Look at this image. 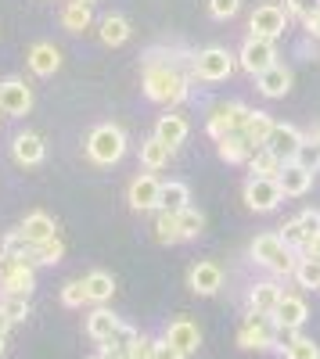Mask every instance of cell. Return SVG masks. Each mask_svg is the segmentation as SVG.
<instances>
[{"label": "cell", "mask_w": 320, "mask_h": 359, "mask_svg": "<svg viewBox=\"0 0 320 359\" xmlns=\"http://www.w3.org/2000/svg\"><path fill=\"white\" fill-rule=\"evenodd\" d=\"M173 348H180L184 355H191V352H198V345H201V331L191 323V320H173V323H166V334H162Z\"/></svg>", "instance_id": "cell-15"}, {"label": "cell", "mask_w": 320, "mask_h": 359, "mask_svg": "<svg viewBox=\"0 0 320 359\" xmlns=\"http://www.w3.org/2000/svg\"><path fill=\"white\" fill-rule=\"evenodd\" d=\"M18 230L25 233V241H33V245H44V241H51V237H58V223L47 212H29Z\"/></svg>", "instance_id": "cell-23"}, {"label": "cell", "mask_w": 320, "mask_h": 359, "mask_svg": "<svg viewBox=\"0 0 320 359\" xmlns=\"http://www.w3.org/2000/svg\"><path fill=\"white\" fill-rule=\"evenodd\" d=\"M4 338H8V334H0V355H4Z\"/></svg>", "instance_id": "cell-54"}, {"label": "cell", "mask_w": 320, "mask_h": 359, "mask_svg": "<svg viewBox=\"0 0 320 359\" xmlns=\"http://www.w3.org/2000/svg\"><path fill=\"white\" fill-rule=\"evenodd\" d=\"M274 126H277V123H274L267 111H252V115H248V123H245V130H241V137H245L252 147H267Z\"/></svg>", "instance_id": "cell-26"}, {"label": "cell", "mask_w": 320, "mask_h": 359, "mask_svg": "<svg viewBox=\"0 0 320 359\" xmlns=\"http://www.w3.org/2000/svg\"><path fill=\"white\" fill-rule=\"evenodd\" d=\"M0 108H4V115H29L33 111V90L25 86V79H4L0 83Z\"/></svg>", "instance_id": "cell-11"}, {"label": "cell", "mask_w": 320, "mask_h": 359, "mask_svg": "<svg viewBox=\"0 0 320 359\" xmlns=\"http://www.w3.org/2000/svg\"><path fill=\"white\" fill-rule=\"evenodd\" d=\"M83 284H86V294H91V302H94V306H105L108 298L115 294V280H112V273H105V269H94V273H86Z\"/></svg>", "instance_id": "cell-30"}, {"label": "cell", "mask_w": 320, "mask_h": 359, "mask_svg": "<svg viewBox=\"0 0 320 359\" xmlns=\"http://www.w3.org/2000/svg\"><path fill=\"white\" fill-rule=\"evenodd\" d=\"M130 208H133V212H152V208H162V184L152 172L133 176V184H130Z\"/></svg>", "instance_id": "cell-10"}, {"label": "cell", "mask_w": 320, "mask_h": 359, "mask_svg": "<svg viewBox=\"0 0 320 359\" xmlns=\"http://www.w3.org/2000/svg\"><path fill=\"white\" fill-rule=\"evenodd\" d=\"M11 158H15L18 165H40V162L47 158L44 137H40V133H18V137L11 140Z\"/></svg>", "instance_id": "cell-13"}, {"label": "cell", "mask_w": 320, "mask_h": 359, "mask_svg": "<svg viewBox=\"0 0 320 359\" xmlns=\"http://www.w3.org/2000/svg\"><path fill=\"white\" fill-rule=\"evenodd\" d=\"M0 306L11 316V323H22L29 316V298H0Z\"/></svg>", "instance_id": "cell-42"}, {"label": "cell", "mask_w": 320, "mask_h": 359, "mask_svg": "<svg viewBox=\"0 0 320 359\" xmlns=\"http://www.w3.org/2000/svg\"><path fill=\"white\" fill-rule=\"evenodd\" d=\"M302 259H316L320 262V233H313L309 241L302 245Z\"/></svg>", "instance_id": "cell-50"}, {"label": "cell", "mask_w": 320, "mask_h": 359, "mask_svg": "<svg viewBox=\"0 0 320 359\" xmlns=\"http://www.w3.org/2000/svg\"><path fill=\"white\" fill-rule=\"evenodd\" d=\"M281 198H284V191L270 176H252L245 184V205L252 208V212H274V208L281 205Z\"/></svg>", "instance_id": "cell-6"}, {"label": "cell", "mask_w": 320, "mask_h": 359, "mask_svg": "<svg viewBox=\"0 0 320 359\" xmlns=\"http://www.w3.org/2000/svg\"><path fill=\"white\" fill-rule=\"evenodd\" d=\"M255 86L263 97H284L288 90H292V72H288L284 65H270L267 72L255 76Z\"/></svg>", "instance_id": "cell-22"}, {"label": "cell", "mask_w": 320, "mask_h": 359, "mask_svg": "<svg viewBox=\"0 0 320 359\" xmlns=\"http://www.w3.org/2000/svg\"><path fill=\"white\" fill-rule=\"evenodd\" d=\"M284 359H320V345L313 338H299L292 348L284 352Z\"/></svg>", "instance_id": "cell-41"}, {"label": "cell", "mask_w": 320, "mask_h": 359, "mask_svg": "<svg viewBox=\"0 0 320 359\" xmlns=\"http://www.w3.org/2000/svg\"><path fill=\"white\" fill-rule=\"evenodd\" d=\"M277 184H281L284 198H302V194L313 187V172L302 169L299 162H284V169H281V176H277Z\"/></svg>", "instance_id": "cell-17"}, {"label": "cell", "mask_w": 320, "mask_h": 359, "mask_svg": "<svg viewBox=\"0 0 320 359\" xmlns=\"http://www.w3.org/2000/svg\"><path fill=\"white\" fill-rule=\"evenodd\" d=\"M91 359H105V355H101V352H98V355H91Z\"/></svg>", "instance_id": "cell-55"}, {"label": "cell", "mask_w": 320, "mask_h": 359, "mask_svg": "<svg viewBox=\"0 0 320 359\" xmlns=\"http://www.w3.org/2000/svg\"><path fill=\"white\" fill-rule=\"evenodd\" d=\"M25 62L36 76H54L58 69H62V50H58L54 43H33L29 54H25Z\"/></svg>", "instance_id": "cell-20"}, {"label": "cell", "mask_w": 320, "mask_h": 359, "mask_svg": "<svg viewBox=\"0 0 320 359\" xmlns=\"http://www.w3.org/2000/svg\"><path fill=\"white\" fill-rule=\"evenodd\" d=\"M274 57H277L274 40H259V36H248V40L241 43V50H238L241 69H245V72H252V76H259V72H267L270 65H277Z\"/></svg>", "instance_id": "cell-9"}, {"label": "cell", "mask_w": 320, "mask_h": 359, "mask_svg": "<svg viewBox=\"0 0 320 359\" xmlns=\"http://www.w3.org/2000/svg\"><path fill=\"white\" fill-rule=\"evenodd\" d=\"M86 155H91V162H98V165H115L126 155V133L119 126H112V123L94 126L91 137H86Z\"/></svg>", "instance_id": "cell-3"}, {"label": "cell", "mask_w": 320, "mask_h": 359, "mask_svg": "<svg viewBox=\"0 0 320 359\" xmlns=\"http://www.w3.org/2000/svg\"><path fill=\"white\" fill-rule=\"evenodd\" d=\"M299 223H302V230H306V241H309L313 233H320V212H316V208H306V212L299 216Z\"/></svg>", "instance_id": "cell-47"}, {"label": "cell", "mask_w": 320, "mask_h": 359, "mask_svg": "<svg viewBox=\"0 0 320 359\" xmlns=\"http://www.w3.org/2000/svg\"><path fill=\"white\" fill-rule=\"evenodd\" d=\"M11 331V316L4 313V306H0V334H8Z\"/></svg>", "instance_id": "cell-52"}, {"label": "cell", "mask_w": 320, "mask_h": 359, "mask_svg": "<svg viewBox=\"0 0 320 359\" xmlns=\"http://www.w3.org/2000/svg\"><path fill=\"white\" fill-rule=\"evenodd\" d=\"M155 241H162V245H180V241H184L177 212H169V208H159V216H155Z\"/></svg>", "instance_id": "cell-32"}, {"label": "cell", "mask_w": 320, "mask_h": 359, "mask_svg": "<svg viewBox=\"0 0 320 359\" xmlns=\"http://www.w3.org/2000/svg\"><path fill=\"white\" fill-rule=\"evenodd\" d=\"M309 140H316V144H320V123L313 126V133H309Z\"/></svg>", "instance_id": "cell-53"}, {"label": "cell", "mask_w": 320, "mask_h": 359, "mask_svg": "<svg viewBox=\"0 0 320 359\" xmlns=\"http://www.w3.org/2000/svg\"><path fill=\"white\" fill-rule=\"evenodd\" d=\"M281 298H284V287H281L277 280H259V284L248 291V306H252V313H259V316H274V309H277Z\"/></svg>", "instance_id": "cell-16"}, {"label": "cell", "mask_w": 320, "mask_h": 359, "mask_svg": "<svg viewBox=\"0 0 320 359\" xmlns=\"http://www.w3.org/2000/svg\"><path fill=\"white\" fill-rule=\"evenodd\" d=\"M284 8H288V15L306 18V15H313V11L320 8V0H284Z\"/></svg>", "instance_id": "cell-46"}, {"label": "cell", "mask_w": 320, "mask_h": 359, "mask_svg": "<svg viewBox=\"0 0 320 359\" xmlns=\"http://www.w3.org/2000/svg\"><path fill=\"white\" fill-rule=\"evenodd\" d=\"M119 327H123V320L115 316L108 306H94V309H91V316H86V334H91L98 345H101V341H108L115 331H119Z\"/></svg>", "instance_id": "cell-18"}, {"label": "cell", "mask_w": 320, "mask_h": 359, "mask_svg": "<svg viewBox=\"0 0 320 359\" xmlns=\"http://www.w3.org/2000/svg\"><path fill=\"white\" fill-rule=\"evenodd\" d=\"M187 76L177 69V62H166L159 54H144V94L159 104H180L187 97Z\"/></svg>", "instance_id": "cell-1"}, {"label": "cell", "mask_w": 320, "mask_h": 359, "mask_svg": "<svg viewBox=\"0 0 320 359\" xmlns=\"http://www.w3.org/2000/svg\"><path fill=\"white\" fill-rule=\"evenodd\" d=\"M0 118H4V108H0Z\"/></svg>", "instance_id": "cell-57"}, {"label": "cell", "mask_w": 320, "mask_h": 359, "mask_svg": "<svg viewBox=\"0 0 320 359\" xmlns=\"http://www.w3.org/2000/svg\"><path fill=\"white\" fill-rule=\"evenodd\" d=\"M216 144H220V158H223V162H230V165L248 162V158H252V151H255V147H252L241 133H230V137H223V140H216Z\"/></svg>", "instance_id": "cell-29"}, {"label": "cell", "mask_w": 320, "mask_h": 359, "mask_svg": "<svg viewBox=\"0 0 320 359\" xmlns=\"http://www.w3.org/2000/svg\"><path fill=\"white\" fill-rule=\"evenodd\" d=\"M86 302H91V294H86V284L83 280H69L62 287V306L65 309H83Z\"/></svg>", "instance_id": "cell-37"}, {"label": "cell", "mask_w": 320, "mask_h": 359, "mask_svg": "<svg viewBox=\"0 0 320 359\" xmlns=\"http://www.w3.org/2000/svg\"><path fill=\"white\" fill-rule=\"evenodd\" d=\"M98 25H101L98 33H101L105 47H119V43L130 40V18H123V15H105Z\"/></svg>", "instance_id": "cell-27"}, {"label": "cell", "mask_w": 320, "mask_h": 359, "mask_svg": "<svg viewBox=\"0 0 320 359\" xmlns=\"http://www.w3.org/2000/svg\"><path fill=\"white\" fill-rule=\"evenodd\" d=\"M248 115H252V108H245L241 101L216 104L213 115H209V137L223 140V137H230V133H241L245 123H248Z\"/></svg>", "instance_id": "cell-5"}, {"label": "cell", "mask_w": 320, "mask_h": 359, "mask_svg": "<svg viewBox=\"0 0 320 359\" xmlns=\"http://www.w3.org/2000/svg\"><path fill=\"white\" fill-rule=\"evenodd\" d=\"M248 252H252V259H255L259 266H267L274 277H295L299 259H295L292 248L281 241V233H259Z\"/></svg>", "instance_id": "cell-2"}, {"label": "cell", "mask_w": 320, "mask_h": 359, "mask_svg": "<svg viewBox=\"0 0 320 359\" xmlns=\"http://www.w3.org/2000/svg\"><path fill=\"white\" fill-rule=\"evenodd\" d=\"M177 219H180V233H184V241H191V237H198L201 230H206V216L198 212V208H180L177 212Z\"/></svg>", "instance_id": "cell-35"}, {"label": "cell", "mask_w": 320, "mask_h": 359, "mask_svg": "<svg viewBox=\"0 0 320 359\" xmlns=\"http://www.w3.org/2000/svg\"><path fill=\"white\" fill-rule=\"evenodd\" d=\"M18 266H22V262H18L15 255H8V252H0V280H8V277L15 273Z\"/></svg>", "instance_id": "cell-49"}, {"label": "cell", "mask_w": 320, "mask_h": 359, "mask_svg": "<svg viewBox=\"0 0 320 359\" xmlns=\"http://www.w3.org/2000/svg\"><path fill=\"white\" fill-rule=\"evenodd\" d=\"M281 241H284L288 248H302V245H306V230H302L299 216H295V219H288V223L281 226Z\"/></svg>", "instance_id": "cell-40"}, {"label": "cell", "mask_w": 320, "mask_h": 359, "mask_svg": "<svg viewBox=\"0 0 320 359\" xmlns=\"http://www.w3.org/2000/svg\"><path fill=\"white\" fill-rule=\"evenodd\" d=\"M299 341V331H295V327H277V331H274V352H288V348H292Z\"/></svg>", "instance_id": "cell-43"}, {"label": "cell", "mask_w": 320, "mask_h": 359, "mask_svg": "<svg viewBox=\"0 0 320 359\" xmlns=\"http://www.w3.org/2000/svg\"><path fill=\"white\" fill-rule=\"evenodd\" d=\"M274 331H277L274 316H259V313H252V316L241 323V331H238V345H241V348H255V352L274 348Z\"/></svg>", "instance_id": "cell-8"}, {"label": "cell", "mask_w": 320, "mask_h": 359, "mask_svg": "<svg viewBox=\"0 0 320 359\" xmlns=\"http://www.w3.org/2000/svg\"><path fill=\"white\" fill-rule=\"evenodd\" d=\"M187 133H191V126H187V118L184 115H177V111H169V115H162L159 123H155V137L162 140V144H169L173 151L187 140Z\"/></svg>", "instance_id": "cell-21"}, {"label": "cell", "mask_w": 320, "mask_h": 359, "mask_svg": "<svg viewBox=\"0 0 320 359\" xmlns=\"http://www.w3.org/2000/svg\"><path fill=\"white\" fill-rule=\"evenodd\" d=\"M58 18H62V29H69V33H83V29H91V22H94L91 4H83V0H69Z\"/></svg>", "instance_id": "cell-28"}, {"label": "cell", "mask_w": 320, "mask_h": 359, "mask_svg": "<svg viewBox=\"0 0 320 359\" xmlns=\"http://www.w3.org/2000/svg\"><path fill=\"white\" fill-rule=\"evenodd\" d=\"M152 348H155V338L137 334V338H133V345H130V359H152Z\"/></svg>", "instance_id": "cell-45"}, {"label": "cell", "mask_w": 320, "mask_h": 359, "mask_svg": "<svg viewBox=\"0 0 320 359\" xmlns=\"http://www.w3.org/2000/svg\"><path fill=\"white\" fill-rule=\"evenodd\" d=\"M248 169H252V176H270V180H277L281 169H284V162L270 151V147H255L252 158H248Z\"/></svg>", "instance_id": "cell-33"}, {"label": "cell", "mask_w": 320, "mask_h": 359, "mask_svg": "<svg viewBox=\"0 0 320 359\" xmlns=\"http://www.w3.org/2000/svg\"><path fill=\"white\" fill-rule=\"evenodd\" d=\"M187 284H191L194 294H206L209 298V294H216L223 287V269L216 262H194L191 273H187Z\"/></svg>", "instance_id": "cell-14"}, {"label": "cell", "mask_w": 320, "mask_h": 359, "mask_svg": "<svg viewBox=\"0 0 320 359\" xmlns=\"http://www.w3.org/2000/svg\"><path fill=\"white\" fill-rule=\"evenodd\" d=\"M302 25H306V33H309V36H320V8H316L313 15H306Z\"/></svg>", "instance_id": "cell-51"}, {"label": "cell", "mask_w": 320, "mask_h": 359, "mask_svg": "<svg viewBox=\"0 0 320 359\" xmlns=\"http://www.w3.org/2000/svg\"><path fill=\"white\" fill-rule=\"evenodd\" d=\"M306 316H309V306H306V298H299V294H284L277 302V309H274V323L277 327H295V331L306 323Z\"/></svg>", "instance_id": "cell-19"}, {"label": "cell", "mask_w": 320, "mask_h": 359, "mask_svg": "<svg viewBox=\"0 0 320 359\" xmlns=\"http://www.w3.org/2000/svg\"><path fill=\"white\" fill-rule=\"evenodd\" d=\"M187 201H191L187 184H180V180H169V184H162V208H169V212H180V208H187Z\"/></svg>", "instance_id": "cell-34"}, {"label": "cell", "mask_w": 320, "mask_h": 359, "mask_svg": "<svg viewBox=\"0 0 320 359\" xmlns=\"http://www.w3.org/2000/svg\"><path fill=\"white\" fill-rule=\"evenodd\" d=\"M295 284L299 287H320V262L316 259H299V266H295Z\"/></svg>", "instance_id": "cell-36"}, {"label": "cell", "mask_w": 320, "mask_h": 359, "mask_svg": "<svg viewBox=\"0 0 320 359\" xmlns=\"http://www.w3.org/2000/svg\"><path fill=\"white\" fill-rule=\"evenodd\" d=\"M36 287V273L33 266H18L8 280H0V298H29Z\"/></svg>", "instance_id": "cell-24"}, {"label": "cell", "mask_w": 320, "mask_h": 359, "mask_svg": "<svg viewBox=\"0 0 320 359\" xmlns=\"http://www.w3.org/2000/svg\"><path fill=\"white\" fill-rule=\"evenodd\" d=\"M62 255H65V245H62V237H51V241H44V245H33L25 252V259H22V266H54V262H62Z\"/></svg>", "instance_id": "cell-25"}, {"label": "cell", "mask_w": 320, "mask_h": 359, "mask_svg": "<svg viewBox=\"0 0 320 359\" xmlns=\"http://www.w3.org/2000/svg\"><path fill=\"white\" fill-rule=\"evenodd\" d=\"M302 140H306V137H302L295 126H288V123L281 126V123H277V126H274V133H270V140H267V147H270V151H274L281 162H295Z\"/></svg>", "instance_id": "cell-12"}, {"label": "cell", "mask_w": 320, "mask_h": 359, "mask_svg": "<svg viewBox=\"0 0 320 359\" xmlns=\"http://www.w3.org/2000/svg\"><path fill=\"white\" fill-rule=\"evenodd\" d=\"M169 155H173V147L169 144H162L159 137H148L140 144V165L144 169H162V165H169Z\"/></svg>", "instance_id": "cell-31"}, {"label": "cell", "mask_w": 320, "mask_h": 359, "mask_svg": "<svg viewBox=\"0 0 320 359\" xmlns=\"http://www.w3.org/2000/svg\"><path fill=\"white\" fill-rule=\"evenodd\" d=\"M33 248V241H25V233L22 230H11L8 237H4V245H0V252H8V255H15L18 262L25 259V252Z\"/></svg>", "instance_id": "cell-38"}, {"label": "cell", "mask_w": 320, "mask_h": 359, "mask_svg": "<svg viewBox=\"0 0 320 359\" xmlns=\"http://www.w3.org/2000/svg\"><path fill=\"white\" fill-rule=\"evenodd\" d=\"M83 4H94V0H83Z\"/></svg>", "instance_id": "cell-56"}, {"label": "cell", "mask_w": 320, "mask_h": 359, "mask_svg": "<svg viewBox=\"0 0 320 359\" xmlns=\"http://www.w3.org/2000/svg\"><path fill=\"white\" fill-rule=\"evenodd\" d=\"M234 72V54L227 47H206L194 54V76L206 79V83H220V79H230Z\"/></svg>", "instance_id": "cell-4"}, {"label": "cell", "mask_w": 320, "mask_h": 359, "mask_svg": "<svg viewBox=\"0 0 320 359\" xmlns=\"http://www.w3.org/2000/svg\"><path fill=\"white\" fill-rule=\"evenodd\" d=\"M295 162H299L302 169L316 172V169H320V144H316V140H302V147H299Z\"/></svg>", "instance_id": "cell-39"}, {"label": "cell", "mask_w": 320, "mask_h": 359, "mask_svg": "<svg viewBox=\"0 0 320 359\" xmlns=\"http://www.w3.org/2000/svg\"><path fill=\"white\" fill-rule=\"evenodd\" d=\"M152 359H187V355H184L180 348H173V345L162 338V341H155V348H152Z\"/></svg>", "instance_id": "cell-48"}, {"label": "cell", "mask_w": 320, "mask_h": 359, "mask_svg": "<svg viewBox=\"0 0 320 359\" xmlns=\"http://www.w3.org/2000/svg\"><path fill=\"white\" fill-rule=\"evenodd\" d=\"M241 8V0H209V11L213 18H234Z\"/></svg>", "instance_id": "cell-44"}, {"label": "cell", "mask_w": 320, "mask_h": 359, "mask_svg": "<svg viewBox=\"0 0 320 359\" xmlns=\"http://www.w3.org/2000/svg\"><path fill=\"white\" fill-rule=\"evenodd\" d=\"M248 29H252V36H259V40H277L288 29V8H281V4L255 8L252 18H248Z\"/></svg>", "instance_id": "cell-7"}]
</instances>
